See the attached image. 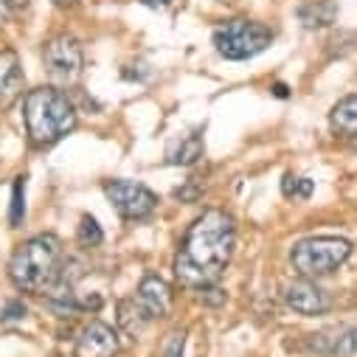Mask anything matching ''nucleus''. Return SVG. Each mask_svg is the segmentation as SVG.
I'll use <instances>...</instances> for the list:
<instances>
[{"mask_svg": "<svg viewBox=\"0 0 357 357\" xmlns=\"http://www.w3.org/2000/svg\"><path fill=\"white\" fill-rule=\"evenodd\" d=\"M284 301H287V307H290L293 312H298V315H324V312H329V307H332V298H329L315 282H310V279H301V282L287 284Z\"/></svg>", "mask_w": 357, "mask_h": 357, "instance_id": "nucleus-10", "label": "nucleus"}, {"mask_svg": "<svg viewBox=\"0 0 357 357\" xmlns=\"http://www.w3.org/2000/svg\"><path fill=\"white\" fill-rule=\"evenodd\" d=\"M102 239H105L102 225H99L93 217H82V225H79V242H82L84 248H96V245H102Z\"/></svg>", "mask_w": 357, "mask_h": 357, "instance_id": "nucleus-16", "label": "nucleus"}, {"mask_svg": "<svg viewBox=\"0 0 357 357\" xmlns=\"http://www.w3.org/2000/svg\"><path fill=\"white\" fill-rule=\"evenodd\" d=\"M23 119L34 146H51L76 127V107L59 87H34L23 96Z\"/></svg>", "mask_w": 357, "mask_h": 357, "instance_id": "nucleus-3", "label": "nucleus"}, {"mask_svg": "<svg viewBox=\"0 0 357 357\" xmlns=\"http://www.w3.org/2000/svg\"><path fill=\"white\" fill-rule=\"evenodd\" d=\"M287 197H310L312 195V181L307 177H296V174H284V183H282Z\"/></svg>", "mask_w": 357, "mask_h": 357, "instance_id": "nucleus-18", "label": "nucleus"}, {"mask_svg": "<svg viewBox=\"0 0 357 357\" xmlns=\"http://www.w3.org/2000/svg\"><path fill=\"white\" fill-rule=\"evenodd\" d=\"M197 293H200V301H203V304H208V307H220V304H225V290H220L217 284L200 287Z\"/></svg>", "mask_w": 357, "mask_h": 357, "instance_id": "nucleus-21", "label": "nucleus"}, {"mask_svg": "<svg viewBox=\"0 0 357 357\" xmlns=\"http://www.w3.org/2000/svg\"><path fill=\"white\" fill-rule=\"evenodd\" d=\"M135 301L141 304V310L146 312V318H149V321H152V318H166V315L172 312L174 293H172V287H169V282H166V279H160V276L149 273V276H144V279H141Z\"/></svg>", "mask_w": 357, "mask_h": 357, "instance_id": "nucleus-9", "label": "nucleus"}, {"mask_svg": "<svg viewBox=\"0 0 357 357\" xmlns=\"http://www.w3.org/2000/svg\"><path fill=\"white\" fill-rule=\"evenodd\" d=\"M105 195L113 203V208L119 211L121 220L138 222L146 220L155 208H158V195L152 189H146L144 183H132V181H107L105 183Z\"/></svg>", "mask_w": 357, "mask_h": 357, "instance_id": "nucleus-7", "label": "nucleus"}, {"mask_svg": "<svg viewBox=\"0 0 357 357\" xmlns=\"http://www.w3.org/2000/svg\"><path fill=\"white\" fill-rule=\"evenodd\" d=\"M144 6H149V9H163V6H169L172 0H141Z\"/></svg>", "mask_w": 357, "mask_h": 357, "instance_id": "nucleus-23", "label": "nucleus"}, {"mask_svg": "<svg viewBox=\"0 0 357 357\" xmlns=\"http://www.w3.org/2000/svg\"><path fill=\"white\" fill-rule=\"evenodd\" d=\"M298 17L307 29H326L335 23L337 6H335V0H307L298 9Z\"/></svg>", "mask_w": 357, "mask_h": 357, "instance_id": "nucleus-13", "label": "nucleus"}, {"mask_svg": "<svg viewBox=\"0 0 357 357\" xmlns=\"http://www.w3.org/2000/svg\"><path fill=\"white\" fill-rule=\"evenodd\" d=\"M62 242L54 234H40L26 239L15 250L9 261V276L23 293H51L62 282Z\"/></svg>", "mask_w": 357, "mask_h": 357, "instance_id": "nucleus-2", "label": "nucleus"}, {"mask_svg": "<svg viewBox=\"0 0 357 357\" xmlns=\"http://www.w3.org/2000/svg\"><path fill=\"white\" fill-rule=\"evenodd\" d=\"M23 315H26V307L20 301H12L6 307V312H3V321H15V318H23Z\"/></svg>", "mask_w": 357, "mask_h": 357, "instance_id": "nucleus-22", "label": "nucleus"}, {"mask_svg": "<svg viewBox=\"0 0 357 357\" xmlns=\"http://www.w3.org/2000/svg\"><path fill=\"white\" fill-rule=\"evenodd\" d=\"M3 6H9V9H26L29 0H3Z\"/></svg>", "mask_w": 357, "mask_h": 357, "instance_id": "nucleus-24", "label": "nucleus"}, {"mask_svg": "<svg viewBox=\"0 0 357 357\" xmlns=\"http://www.w3.org/2000/svg\"><path fill=\"white\" fill-rule=\"evenodd\" d=\"M26 217V177H17L15 181V189H12V225H20Z\"/></svg>", "mask_w": 357, "mask_h": 357, "instance_id": "nucleus-17", "label": "nucleus"}, {"mask_svg": "<svg viewBox=\"0 0 357 357\" xmlns=\"http://www.w3.org/2000/svg\"><path fill=\"white\" fill-rule=\"evenodd\" d=\"M329 127H332L335 135H343V138L357 135V96H346L332 107Z\"/></svg>", "mask_w": 357, "mask_h": 357, "instance_id": "nucleus-12", "label": "nucleus"}, {"mask_svg": "<svg viewBox=\"0 0 357 357\" xmlns=\"http://www.w3.org/2000/svg\"><path fill=\"white\" fill-rule=\"evenodd\" d=\"M186 351V329H174L163 343V357H183Z\"/></svg>", "mask_w": 357, "mask_h": 357, "instance_id": "nucleus-20", "label": "nucleus"}, {"mask_svg": "<svg viewBox=\"0 0 357 357\" xmlns=\"http://www.w3.org/2000/svg\"><path fill=\"white\" fill-rule=\"evenodd\" d=\"M23 68L12 48L0 51V105H12L23 93Z\"/></svg>", "mask_w": 357, "mask_h": 357, "instance_id": "nucleus-11", "label": "nucleus"}, {"mask_svg": "<svg viewBox=\"0 0 357 357\" xmlns=\"http://www.w3.org/2000/svg\"><path fill=\"white\" fill-rule=\"evenodd\" d=\"M273 43V31L259 20H248V17H236L222 23L214 31V48L220 56L242 62V59H253L261 51H267Z\"/></svg>", "mask_w": 357, "mask_h": 357, "instance_id": "nucleus-5", "label": "nucleus"}, {"mask_svg": "<svg viewBox=\"0 0 357 357\" xmlns=\"http://www.w3.org/2000/svg\"><path fill=\"white\" fill-rule=\"evenodd\" d=\"M349 256H351V242L340 236H310L290 250V261L304 279L329 276Z\"/></svg>", "mask_w": 357, "mask_h": 357, "instance_id": "nucleus-4", "label": "nucleus"}, {"mask_svg": "<svg viewBox=\"0 0 357 357\" xmlns=\"http://www.w3.org/2000/svg\"><path fill=\"white\" fill-rule=\"evenodd\" d=\"M332 351H335V357H357V329L343 332V335L335 340Z\"/></svg>", "mask_w": 357, "mask_h": 357, "instance_id": "nucleus-19", "label": "nucleus"}, {"mask_svg": "<svg viewBox=\"0 0 357 357\" xmlns=\"http://www.w3.org/2000/svg\"><path fill=\"white\" fill-rule=\"evenodd\" d=\"M51 3L59 9H70V6H76V0H51Z\"/></svg>", "mask_w": 357, "mask_h": 357, "instance_id": "nucleus-25", "label": "nucleus"}, {"mask_svg": "<svg viewBox=\"0 0 357 357\" xmlns=\"http://www.w3.org/2000/svg\"><path fill=\"white\" fill-rule=\"evenodd\" d=\"M43 65L48 70V76L54 82H62V84H70L79 79L82 68H84V54H82V45L73 34H54L51 40H45L43 45Z\"/></svg>", "mask_w": 357, "mask_h": 357, "instance_id": "nucleus-6", "label": "nucleus"}, {"mask_svg": "<svg viewBox=\"0 0 357 357\" xmlns=\"http://www.w3.org/2000/svg\"><path fill=\"white\" fill-rule=\"evenodd\" d=\"M146 312L141 310V304L135 301V298H127V301H121L119 304V326L130 335V337H138L141 332H144V326H146Z\"/></svg>", "mask_w": 357, "mask_h": 357, "instance_id": "nucleus-14", "label": "nucleus"}, {"mask_svg": "<svg viewBox=\"0 0 357 357\" xmlns=\"http://www.w3.org/2000/svg\"><path fill=\"white\" fill-rule=\"evenodd\" d=\"M236 222L222 208H208L186 231V239L174 256V276L183 287L200 290L217 284L234 256Z\"/></svg>", "mask_w": 357, "mask_h": 357, "instance_id": "nucleus-1", "label": "nucleus"}, {"mask_svg": "<svg viewBox=\"0 0 357 357\" xmlns=\"http://www.w3.org/2000/svg\"><path fill=\"white\" fill-rule=\"evenodd\" d=\"M203 155V138L200 135H189L177 144L174 152H169V163H181V166H189L195 163L197 158Z\"/></svg>", "mask_w": 357, "mask_h": 357, "instance_id": "nucleus-15", "label": "nucleus"}, {"mask_svg": "<svg viewBox=\"0 0 357 357\" xmlns=\"http://www.w3.org/2000/svg\"><path fill=\"white\" fill-rule=\"evenodd\" d=\"M119 335L105 321H91L73 343V357H116Z\"/></svg>", "mask_w": 357, "mask_h": 357, "instance_id": "nucleus-8", "label": "nucleus"}, {"mask_svg": "<svg viewBox=\"0 0 357 357\" xmlns=\"http://www.w3.org/2000/svg\"><path fill=\"white\" fill-rule=\"evenodd\" d=\"M276 96H282V99L287 96V87L284 84H276Z\"/></svg>", "mask_w": 357, "mask_h": 357, "instance_id": "nucleus-26", "label": "nucleus"}]
</instances>
